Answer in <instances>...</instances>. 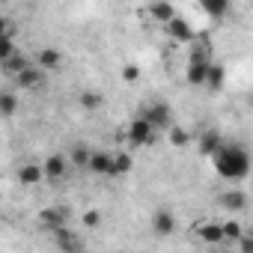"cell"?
<instances>
[{
    "label": "cell",
    "mask_w": 253,
    "mask_h": 253,
    "mask_svg": "<svg viewBox=\"0 0 253 253\" xmlns=\"http://www.w3.org/2000/svg\"><path fill=\"white\" fill-rule=\"evenodd\" d=\"M211 158H214V170H217L220 179L241 182V179H247V173H250V155H247L241 146H235V143H223Z\"/></svg>",
    "instance_id": "1"
},
{
    "label": "cell",
    "mask_w": 253,
    "mask_h": 253,
    "mask_svg": "<svg viewBox=\"0 0 253 253\" xmlns=\"http://www.w3.org/2000/svg\"><path fill=\"white\" fill-rule=\"evenodd\" d=\"M155 137H158V131L152 128L143 116H134L128 122V128H125V140H128V146H152Z\"/></svg>",
    "instance_id": "2"
},
{
    "label": "cell",
    "mask_w": 253,
    "mask_h": 253,
    "mask_svg": "<svg viewBox=\"0 0 253 253\" xmlns=\"http://www.w3.org/2000/svg\"><path fill=\"white\" fill-rule=\"evenodd\" d=\"M140 116L152 125L155 131H158V128H170V125H173V110H170V104H164V101H152Z\"/></svg>",
    "instance_id": "3"
},
{
    "label": "cell",
    "mask_w": 253,
    "mask_h": 253,
    "mask_svg": "<svg viewBox=\"0 0 253 253\" xmlns=\"http://www.w3.org/2000/svg\"><path fill=\"white\" fill-rule=\"evenodd\" d=\"M54 244H57L63 253H84V250H86L84 238H81L75 229H69V226H60V229H54Z\"/></svg>",
    "instance_id": "4"
},
{
    "label": "cell",
    "mask_w": 253,
    "mask_h": 253,
    "mask_svg": "<svg viewBox=\"0 0 253 253\" xmlns=\"http://www.w3.org/2000/svg\"><path fill=\"white\" fill-rule=\"evenodd\" d=\"M39 223L45 226V229H60V226H69V209L66 206H45L42 211H39Z\"/></svg>",
    "instance_id": "5"
},
{
    "label": "cell",
    "mask_w": 253,
    "mask_h": 253,
    "mask_svg": "<svg viewBox=\"0 0 253 253\" xmlns=\"http://www.w3.org/2000/svg\"><path fill=\"white\" fill-rule=\"evenodd\" d=\"M66 173H69V161H66V155H48V158L42 161V176H45L48 182H60V179H66Z\"/></svg>",
    "instance_id": "6"
},
{
    "label": "cell",
    "mask_w": 253,
    "mask_h": 253,
    "mask_svg": "<svg viewBox=\"0 0 253 253\" xmlns=\"http://www.w3.org/2000/svg\"><path fill=\"white\" fill-rule=\"evenodd\" d=\"M167 33H170V39H173V42H179V45H191V42H194V36H197V30H194L185 18H179V15L167 24Z\"/></svg>",
    "instance_id": "7"
},
{
    "label": "cell",
    "mask_w": 253,
    "mask_h": 253,
    "mask_svg": "<svg viewBox=\"0 0 253 253\" xmlns=\"http://www.w3.org/2000/svg\"><path fill=\"white\" fill-rule=\"evenodd\" d=\"M152 232H155L158 238H167V235H173V232H176V217H173V211H167V209H158V211L152 214Z\"/></svg>",
    "instance_id": "8"
},
{
    "label": "cell",
    "mask_w": 253,
    "mask_h": 253,
    "mask_svg": "<svg viewBox=\"0 0 253 253\" xmlns=\"http://www.w3.org/2000/svg\"><path fill=\"white\" fill-rule=\"evenodd\" d=\"M33 66H36L39 72H54V69L63 66V51H57V48H39Z\"/></svg>",
    "instance_id": "9"
},
{
    "label": "cell",
    "mask_w": 253,
    "mask_h": 253,
    "mask_svg": "<svg viewBox=\"0 0 253 253\" xmlns=\"http://www.w3.org/2000/svg\"><path fill=\"white\" fill-rule=\"evenodd\" d=\"M217 206H220L223 211H229V214L244 211V209H247V194H244V191H223V194L217 197Z\"/></svg>",
    "instance_id": "10"
},
{
    "label": "cell",
    "mask_w": 253,
    "mask_h": 253,
    "mask_svg": "<svg viewBox=\"0 0 253 253\" xmlns=\"http://www.w3.org/2000/svg\"><path fill=\"white\" fill-rule=\"evenodd\" d=\"M194 232H197V238L206 241V244H220V241H223L220 223H217V220H200V223L194 226Z\"/></svg>",
    "instance_id": "11"
},
{
    "label": "cell",
    "mask_w": 253,
    "mask_h": 253,
    "mask_svg": "<svg viewBox=\"0 0 253 253\" xmlns=\"http://www.w3.org/2000/svg\"><path fill=\"white\" fill-rule=\"evenodd\" d=\"M131 167H134L131 152H125V149L110 152V176H125V173H131Z\"/></svg>",
    "instance_id": "12"
},
{
    "label": "cell",
    "mask_w": 253,
    "mask_h": 253,
    "mask_svg": "<svg viewBox=\"0 0 253 253\" xmlns=\"http://www.w3.org/2000/svg\"><path fill=\"white\" fill-rule=\"evenodd\" d=\"M15 84H18L21 89H39V86L45 84V72H39V69L30 63L21 75H15Z\"/></svg>",
    "instance_id": "13"
},
{
    "label": "cell",
    "mask_w": 253,
    "mask_h": 253,
    "mask_svg": "<svg viewBox=\"0 0 253 253\" xmlns=\"http://www.w3.org/2000/svg\"><path fill=\"white\" fill-rule=\"evenodd\" d=\"M86 170H89V173H95V176H110V152H104V149L89 152Z\"/></svg>",
    "instance_id": "14"
},
{
    "label": "cell",
    "mask_w": 253,
    "mask_h": 253,
    "mask_svg": "<svg viewBox=\"0 0 253 253\" xmlns=\"http://www.w3.org/2000/svg\"><path fill=\"white\" fill-rule=\"evenodd\" d=\"M42 179H45V176H42V164H39V161H27V164L18 167V182H21V185L30 188V185H39Z\"/></svg>",
    "instance_id": "15"
},
{
    "label": "cell",
    "mask_w": 253,
    "mask_h": 253,
    "mask_svg": "<svg viewBox=\"0 0 253 253\" xmlns=\"http://www.w3.org/2000/svg\"><path fill=\"white\" fill-rule=\"evenodd\" d=\"M220 146H223V140H220L217 131H203V134H200V143H197L200 155H214Z\"/></svg>",
    "instance_id": "16"
},
{
    "label": "cell",
    "mask_w": 253,
    "mask_h": 253,
    "mask_svg": "<svg viewBox=\"0 0 253 253\" xmlns=\"http://www.w3.org/2000/svg\"><path fill=\"white\" fill-rule=\"evenodd\" d=\"M149 15L158 21V24H170L173 18H176V6L173 3H149Z\"/></svg>",
    "instance_id": "17"
},
{
    "label": "cell",
    "mask_w": 253,
    "mask_h": 253,
    "mask_svg": "<svg viewBox=\"0 0 253 253\" xmlns=\"http://www.w3.org/2000/svg\"><path fill=\"white\" fill-rule=\"evenodd\" d=\"M209 66H211V63H188V69H185L188 84L203 86V84H206V75H209Z\"/></svg>",
    "instance_id": "18"
},
{
    "label": "cell",
    "mask_w": 253,
    "mask_h": 253,
    "mask_svg": "<svg viewBox=\"0 0 253 253\" xmlns=\"http://www.w3.org/2000/svg\"><path fill=\"white\" fill-rule=\"evenodd\" d=\"M226 84V69L220 66V63H211L209 66V75H206V84L203 86H209V89H220Z\"/></svg>",
    "instance_id": "19"
},
{
    "label": "cell",
    "mask_w": 253,
    "mask_h": 253,
    "mask_svg": "<svg viewBox=\"0 0 253 253\" xmlns=\"http://www.w3.org/2000/svg\"><path fill=\"white\" fill-rule=\"evenodd\" d=\"M200 9H203L206 15H211V18H223V15L229 12V0H203Z\"/></svg>",
    "instance_id": "20"
},
{
    "label": "cell",
    "mask_w": 253,
    "mask_h": 253,
    "mask_svg": "<svg viewBox=\"0 0 253 253\" xmlns=\"http://www.w3.org/2000/svg\"><path fill=\"white\" fill-rule=\"evenodd\" d=\"M15 110H18V95L15 92H0V116L9 119V116H15Z\"/></svg>",
    "instance_id": "21"
},
{
    "label": "cell",
    "mask_w": 253,
    "mask_h": 253,
    "mask_svg": "<svg viewBox=\"0 0 253 253\" xmlns=\"http://www.w3.org/2000/svg\"><path fill=\"white\" fill-rule=\"evenodd\" d=\"M72 167H78V170H86V161H89V149L84 146V143H78L72 152H69V158H66Z\"/></svg>",
    "instance_id": "22"
},
{
    "label": "cell",
    "mask_w": 253,
    "mask_h": 253,
    "mask_svg": "<svg viewBox=\"0 0 253 253\" xmlns=\"http://www.w3.org/2000/svg\"><path fill=\"white\" fill-rule=\"evenodd\" d=\"M220 235H223V241H238V238L244 235V229H241V223H238V220H232V217H229V220H223V223H220Z\"/></svg>",
    "instance_id": "23"
},
{
    "label": "cell",
    "mask_w": 253,
    "mask_h": 253,
    "mask_svg": "<svg viewBox=\"0 0 253 253\" xmlns=\"http://www.w3.org/2000/svg\"><path fill=\"white\" fill-rule=\"evenodd\" d=\"M27 66H30V60H27L24 54H18V51H15V54H12V57H9V60L3 63V69H6L9 75H21V72H24Z\"/></svg>",
    "instance_id": "24"
},
{
    "label": "cell",
    "mask_w": 253,
    "mask_h": 253,
    "mask_svg": "<svg viewBox=\"0 0 253 253\" xmlns=\"http://www.w3.org/2000/svg\"><path fill=\"white\" fill-rule=\"evenodd\" d=\"M188 143H191V131H185L182 125H170V146L182 149V146H188Z\"/></svg>",
    "instance_id": "25"
},
{
    "label": "cell",
    "mask_w": 253,
    "mask_h": 253,
    "mask_svg": "<svg viewBox=\"0 0 253 253\" xmlns=\"http://www.w3.org/2000/svg\"><path fill=\"white\" fill-rule=\"evenodd\" d=\"M78 101H81V107H84V110H95V107L101 104V95L89 89V92H81V98H78Z\"/></svg>",
    "instance_id": "26"
},
{
    "label": "cell",
    "mask_w": 253,
    "mask_h": 253,
    "mask_svg": "<svg viewBox=\"0 0 253 253\" xmlns=\"http://www.w3.org/2000/svg\"><path fill=\"white\" fill-rule=\"evenodd\" d=\"M15 54V39H3L0 36V63H6Z\"/></svg>",
    "instance_id": "27"
},
{
    "label": "cell",
    "mask_w": 253,
    "mask_h": 253,
    "mask_svg": "<svg viewBox=\"0 0 253 253\" xmlns=\"http://www.w3.org/2000/svg\"><path fill=\"white\" fill-rule=\"evenodd\" d=\"M0 36H3V39H15V21L6 18V15H0Z\"/></svg>",
    "instance_id": "28"
},
{
    "label": "cell",
    "mask_w": 253,
    "mask_h": 253,
    "mask_svg": "<svg viewBox=\"0 0 253 253\" xmlns=\"http://www.w3.org/2000/svg\"><path fill=\"white\" fill-rule=\"evenodd\" d=\"M98 223H101V211H98V209L84 211V226H89V229H92V226H98Z\"/></svg>",
    "instance_id": "29"
},
{
    "label": "cell",
    "mask_w": 253,
    "mask_h": 253,
    "mask_svg": "<svg viewBox=\"0 0 253 253\" xmlns=\"http://www.w3.org/2000/svg\"><path fill=\"white\" fill-rule=\"evenodd\" d=\"M238 253H253V235L244 232V235L238 238Z\"/></svg>",
    "instance_id": "30"
},
{
    "label": "cell",
    "mask_w": 253,
    "mask_h": 253,
    "mask_svg": "<svg viewBox=\"0 0 253 253\" xmlns=\"http://www.w3.org/2000/svg\"><path fill=\"white\" fill-rule=\"evenodd\" d=\"M122 78H125V81H137V78H140V69H137L134 63H128V66L122 69Z\"/></svg>",
    "instance_id": "31"
}]
</instances>
